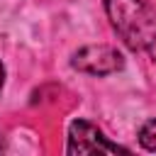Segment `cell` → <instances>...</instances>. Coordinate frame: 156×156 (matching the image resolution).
Here are the masks:
<instances>
[{
	"label": "cell",
	"instance_id": "cell-1",
	"mask_svg": "<svg viewBox=\"0 0 156 156\" xmlns=\"http://www.w3.org/2000/svg\"><path fill=\"white\" fill-rule=\"evenodd\" d=\"M105 10L124 44L156 61V12L146 0H105Z\"/></svg>",
	"mask_w": 156,
	"mask_h": 156
},
{
	"label": "cell",
	"instance_id": "cell-2",
	"mask_svg": "<svg viewBox=\"0 0 156 156\" xmlns=\"http://www.w3.org/2000/svg\"><path fill=\"white\" fill-rule=\"evenodd\" d=\"M68 154L71 156H93V154H129L127 149L112 144L95 124L76 119L68 127Z\"/></svg>",
	"mask_w": 156,
	"mask_h": 156
},
{
	"label": "cell",
	"instance_id": "cell-3",
	"mask_svg": "<svg viewBox=\"0 0 156 156\" xmlns=\"http://www.w3.org/2000/svg\"><path fill=\"white\" fill-rule=\"evenodd\" d=\"M73 68L83 71V73H90V76H107V73H115L124 66V58L122 54L115 49V46H107V44H90V46H83L73 54Z\"/></svg>",
	"mask_w": 156,
	"mask_h": 156
},
{
	"label": "cell",
	"instance_id": "cell-4",
	"mask_svg": "<svg viewBox=\"0 0 156 156\" xmlns=\"http://www.w3.org/2000/svg\"><path fill=\"white\" fill-rule=\"evenodd\" d=\"M139 144L146 151H156V119H149L139 129Z\"/></svg>",
	"mask_w": 156,
	"mask_h": 156
},
{
	"label": "cell",
	"instance_id": "cell-5",
	"mask_svg": "<svg viewBox=\"0 0 156 156\" xmlns=\"http://www.w3.org/2000/svg\"><path fill=\"white\" fill-rule=\"evenodd\" d=\"M2 83H5V68H2V63H0V90H2Z\"/></svg>",
	"mask_w": 156,
	"mask_h": 156
},
{
	"label": "cell",
	"instance_id": "cell-6",
	"mask_svg": "<svg viewBox=\"0 0 156 156\" xmlns=\"http://www.w3.org/2000/svg\"><path fill=\"white\" fill-rule=\"evenodd\" d=\"M5 149V141H2V134H0V151Z\"/></svg>",
	"mask_w": 156,
	"mask_h": 156
}]
</instances>
